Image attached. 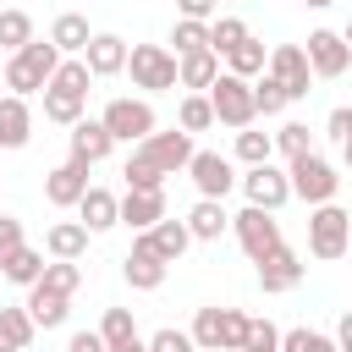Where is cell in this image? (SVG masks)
I'll use <instances>...</instances> for the list:
<instances>
[{"mask_svg": "<svg viewBox=\"0 0 352 352\" xmlns=\"http://www.w3.org/2000/svg\"><path fill=\"white\" fill-rule=\"evenodd\" d=\"M88 60H60L50 88H44V116L60 121V126H77L82 121V104H88Z\"/></svg>", "mask_w": 352, "mask_h": 352, "instance_id": "cell-1", "label": "cell"}, {"mask_svg": "<svg viewBox=\"0 0 352 352\" xmlns=\"http://www.w3.org/2000/svg\"><path fill=\"white\" fill-rule=\"evenodd\" d=\"M55 66H60V50H55V38H33V44H22L11 60H6V88L11 94H44L50 88V77H55Z\"/></svg>", "mask_w": 352, "mask_h": 352, "instance_id": "cell-2", "label": "cell"}, {"mask_svg": "<svg viewBox=\"0 0 352 352\" xmlns=\"http://www.w3.org/2000/svg\"><path fill=\"white\" fill-rule=\"evenodd\" d=\"M209 104H214V121H226V126H253V116H258V99H253V82L248 77H236V72H220L214 77V88H209Z\"/></svg>", "mask_w": 352, "mask_h": 352, "instance_id": "cell-3", "label": "cell"}, {"mask_svg": "<svg viewBox=\"0 0 352 352\" xmlns=\"http://www.w3.org/2000/svg\"><path fill=\"white\" fill-rule=\"evenodd\" d=\"M286 176H292V192H297L302 204H314V209H319V204H330V198H336V187H341L336 165H330V160H319L314 148H308V154H297Z\"/></svg>", "mask_w": 352, "mask_h": 352, "instance_id": "cell-4", "label": "cell"}, {"mask_svg": "<svg viewBox=\"0 0 352 352\" xmlns=\"http://www.w3.org/2000/svg\"><path fill=\"white\" fill-rule=\"evenodd\" d=\"M346 242H352V214L336 209V204H319L308 214V253L314 258H341Z\"/></svg>", "mask_w": 352, "mask_h": 352, "instance_id": "cell-5", "label": "cell"}, {"mask_svg": "<svg viewBox=\"0 0 352 352\" xmlns=\"http://www.w3.org/2000/svg\"><path fill=\"white\" fill-rule=\"evenodd\" d=\"M126 72H132V88H148V94L176 88V55H170L165 44H132Z\"/></svg>", "mask_w": 352, "mask_h": 352, "instance_id": "cell-6", "label": "cell"}, {"mask_svg": "<svg viewBox=\"0 0 352 352\" xmlns=\"http://www.w3.org/2000/svg\"><path fill=\"white\" fill-rule=\"evenodd\" d=\"M231 226H236V242H242V253L258 264V258H270L275 248H280V220H275V209H258V204H248L242 214H231Z\"/></svg>", "mask_w": 352, "mask_h": 352, "instance_id": "cell-7", "label": "cell"}, {"mask_svg": "<svg viewBox=\"0 0 352 352\" xmlns=\"http://www.w3.org/2000/svg\"><path fill=\"white\" fill-rule=\"evenodd\" d=\"M99 121L110 126L116 143H143V138L154 132V104H148V99H110Z\"/></svg>", "mask_w": 352, "mask_h": 352, "instance_id": "cell-8", "label": "cell"}, {"mask_svg": "<svg viewBox=\"0 0 352 352\" xmlns=\"http://www.w3.org/2000/svg\"><path fill=\"white\" fill-rule=\"evenodd\" d=\"M138 154H143L148 165H160L165 176H176V170H187V160H192L198 148H192V132H148V138L138 143Z\"/></svg>", "mask_w": 352, "mask_h": 352, "instance_id": "cell-9", "label": "cell"}, {"mask_svg": "<svg viewBox=\"0 0 352 352\" xmlns=\"http://www.w3.org/2000/svg\"><path fill=\"white\" fill-rule=\"evenodd\" d=\"M165 270H170V258L148 242V236H138L132 242V253H126V264H121V275H126V286H138V292H154V286H165Z\"/></svg>", "mask_w": 352, "mask_h": 352, "instance_id": "cell-10", "label": "cell"}, {"mask_svg": "<svg viewBox=\"0 0 352 352\" xmlns=\"http://www.w3.org/2000/svg\"><path fill=\"white\" fill-rule=\"evenodd\" d=\"M308 66H314V77H341L352 66V44L330 28H314L308 33Z\"/></svg>", "mask_w": 352, "mask_h": 352, "instance_id": "cell-11", "label": "cell"}, {"mask_svg": "<svg viewBox=\"0 0 352 352\" xmlns=\"http://www.w3.org/2000/svg\"><path fill=\"white\" fill-rule=\"evenodd\" d=\"M187 176H192L198 198H226V192L236 187V176H231V160H226V154H209V148H198V154L187 160Z\"/></svg>", "mask_w": 352, "mask_h": 352, "instance_id": "cell-12", "label": "cell"}, {"mask_svg": "<svg viewBox=\"0 0 352 352\" xmlns=\"http://www.w3.org/2000/svg\"><path fill=\"white\" fill-rule=\"evenodd\" d=\"M242 192H248V204H258V209H280V204L292 198V176H286V170H275V165L264 160V165H248Z\"/></svg>", "mask_w": 352, "mask_h": 352, "instance_id": "cell-13", "label": "cell"}, {"mask_svg": "<svg viewBox=\"0 0 352 352\" xmlns=\"http://www.w3.org/2000/svg\"><path fill=\"white\" fill-rule=\"evenodd\" d=\"M270 77H280L286 94L302 99V94H308V77H314L308 50H302V44H275V50H270Z\"/></svg>", "mask_w": 352, "mask_h": 352, "instance_id": "cell-14", "label": "cell"}, {"mask_svg": "<svg viewBox=\"0 0 352 352\" xmlns=\"http://www.w3.org/2000/svg\"><path fill=\"white\" fill-rule=\"evenodd\" d=\"M82 192H88V165H82V160H66V165H55V170L44 176V198H50L55 209L82 204Z\"/></svg>", "mask_w": 352, "mask_h": 352, "instance_id": "cell-15", "label": "cell"}, {"mask_svg": "<svg viewBox=\"0 0 352 352\" xmlns=\"http://www.w3.org/2000/svg\"><path fill=\"white\" fill-rule=\"evenodd\" d=\"M121 220H126L132 231L160 226V220H165V187H126V198H121Z\"/></svg>", "mask_w": 352, "mask_h": 352, "instance_id": "cell-16", "label": "cell"}, {"mask_svg": "<svg viewBox=\"0 0 352 352\" xmlns=\"http://www.w3.org/2000/svg\"><path fill=\"white\" fill-rule=\"evenodd\" d=\"M126 38H116V33H94L88 38V50H82V60H88V72L94 77H116V72H126Z\"/></svg>", "mask_w": 352, "mask_h": 352, "instance_id": "cell-17", "label": "cell"}, {"mask_svg": "<svg viewBox=\"0 0 352 352\" xmlns=\"http://www.w3.org/2000/svg\"><path fill=\"white\" fill-rule=\"evenodd\" d=\"M297 280H302V258H297L286 242H280L270 258H258V286H264V292H292Z\"/></svg>", "mask_w": 352, "mask_h": 352, "instance_id": "cell-18", "label": "cell"}, {"mask_svg": "<svg viewBox=\"0 0 352 352\" xmlns=\"http://www.w3.org/2000/svg\"><path fill=\"white\" fill-rule=\"evenodd\" d=\"M33 138V110L22 94H6L0 99V148H22Z\"/></svg>", "mask_w": 352, "mask_h": 352, "instance_id": "cell-19", "label": "cell"}, {"mask_svg": "<svg viewBox=\"0 0 352 352\" xmlns=\"http://www.w3.org/2000/svg\"><path fill=\"white\" fill-rule=\"evenodd\" d=\"M110 148H116V138H110V126H104V121H77V126H72V160L99 165Z\"/></svg>", "mask_w": 352, "mask_h": 352, "instance_id": "cell-20", "label": "cell"}, {"mask_svg": "<svg viewBox=\"0 0 352 352\" xmlns=\"http://www.w3.org/2000/svg\"><path fill=\"white\" fill-rule=\"evenodd\" d=\"M214 77H220V55H214V50L176 55V82H182V88H214Z\"/></svg>", "mask_w": 352, "mask_h": 352, "instance_id": "cell-21", "label": "cell"}, {"mask_svg": "<svg viewBox=\"0 0 352 352\" xmlns=\"http://www.w3.org/2000/svg\"><path fill=\"white\" fill-rule=\"evenodd\" d=\"M77 209H82V226H88V231H110V226H121V198L104 192V187H88Z\"/></svg>", "mask_w": 352, "mask_h": 352, "instance_id": "cell-22", "label": "cell"}, {"mask_svg": "<svg viewBox=\"0 0 352 352\" xmlns=\"http://www.w3.org/2000/svg\"><path fill=\"white\" fill-rule=\"evenodd\" d=\"M226 226H231V214L220 209V198H198V204H192V214H187V231H192V242H214Z\"/></svg>", "mask_w": 352, "mask_h": 352, "instance_id": "cell-23", "label": "cell"}, {"mask_svg": "<svg viewBox=\"0 0 352 352\" xmlns=\"http://www.w3.org/2000/svg\"><path fill=\"white\" fill-rule=\"evenodd\" d=\"M66 292H50V286H28V314H33V324H44V330H55V324H66Z\"/></svg>", "mask_w": 352, "mask_h": 352, "instance_id": "cell-24", "label": "cell"}, {"mask_svg": "<svg viewBox=\"0 0 352 352\" xmlns=\"http://www.w3.org/2000/svg\"><path fill=\"white\" fill-rule=\"evenodd\" d=\"M50 38H55V50H60V55H82L94 33H88V16L60 11V16H55V28H50Z\"/></svg>", "mask_w": 352, "mask_h": 352, "instance_id": "cell-25", "label": "cell"}, {"mask_svg": "<svg viewBox=\"0 0 352 352\" xmlns=\"http://www.w3.org/2000/svg\"><path fill=\"white\" fill-rule=\"evenodd\" d=\"M33 314H28V302L22 308H0V352H22L28 341H33Z\"/></svg>", "mask_w": 352, "mask_h": 352, "instance_id": "cell-26", "label": "cell"}, {"mask_svg": "<svg viewBox=\"0 0 352 352\" xmlns=\"http://www.w3.org/2000/svg\"><path fill=\"white\" fill-rule=\"evenodd\" d=\"M44 248H50L55 258H82V248H88V226H82V220H60V226H50Z\"/></svg>", "mask_w": 352, "mask_h": 352, "instance_id": "cell-27", "label": "cell"}, {"mask_svg": "<svg viewBox=\"0 0 352 352\" xmlns=\"http://www.w3.org/2000/svg\"><path fill=\"white\" fill-rule=\"evenodd\" d=\"M143 236H148V242H154V248H160V253H165L170 264H176V258L187 253V242H192V231H187V220H170V214H165L160 226H148Z\"/></svg>", "mask_w": 352, "mask_h": 352, "instance_id": "cell-28", "label": "cell"}, {"mask_svg": "<svg viewBox=\"0 0 352 352\" xmlns=\"http://www.w3.org/2000/svg\"><path fill=\"white\" fill-rule=\"evenodd\" d=\"M0 275H6V280H16V286H38V280H44V253L16 248V253L0 264Z\"/></svg>", "mask_w": 352, "mask_h": 352, "instance_id": "cell-29", "label": "cell"}, {"mask_svg": "<svg viewBox=\"0 0 352 352\" xmlns=\"http://www.w3.org/2000/svg\"><path fill=\"white\" fill-rule=\"evenodd\" d=\"M264 60H270V55H264V44L248 33V38H242V44L226 55V72H236V77H248V82H253V77L264 72Z\"/></svg>", "mask_w": 352, "mask_h": 352, "instance_id": "cell-30", "label": "cell"}, {"mask_svg": "<svg viewBox=\"0 0 352 352\" xmlns=\"http://www.w3.org/2000/svg\"><path fill=\"white\" fill-rule=\"evenodd\" d=\"M192 341L226 352V308H198V319H192Z\"/></svg>", "mask_w": 352, "mask_h": 352, "instance_id": "cell-31", "label": "cell"}, {"mask_svg": "<svg viewBox=\"0 0 352 352\" xmlns=\"http://www.w3.org/2000/svg\"><path fill=\"white\" fill-rule=\"evenodd\" d=\"M22 44H33V16L11 6V11H0V50H11V55H16Z\"/></svg>", "mask_w": 352, "mask_h": 352, "instance_id": "cell-32", "label": "cell"}, {"mask_svg": "<svg viewBox=\"0 0 352 352\" xmlns=\"http://www.w3.org/2000/svg\"><path fill=\"white\" fill-rule=\"evenodd\" d=\"M242 38H248V22H242V16H220V22H209V50H214V55H231Z\"/></svg>", "mask_w": 352, "mask_h": 352, "instance_id": "cell-33", "label": "cell"}, {"mask_svg": "<svg viewBox=\"0 0 352 352\" xmlns=\"http://www.w3.org/2000/svg\"><path fill=\"white\" fill-rule=\"evenodd\" d=\"M270 148H275V138H270V132H253V126H242V132H236V160H242V165H264V160H270Z\"/></svg>", "mask_w": 352, "mask_h": 352, "instance_id": "cell-34", "label": "cell"}, {"mask_svg": "<svg viewBox=\"0 0 352 352\" xmlns=\"http://www.w3.org/2000/svg\"><path fill=\"white\" fill-rule=\"evenodd\" d=\"M38 286H50V292H77L82 286V270H77V258H55V264H44V280Z\"/></svg>", "mask_w": 352, "mask_h": 352, "instance_id": "cell-35", "label": "cell"}, {"mask_svg": "<svg viewBox=\"0 0 352 352\" xmlns=\"http://www.w3.org/2000/svg\"><path fill=\"white\" fill-rule=\"evenodd\" d=\"M170 44H176V55L209 50V22H192V16H182V22H176V33H170Z\"/></svg>", "mask_w": 352, "mask_h": 352, "instance_id": "cell-36", "label": "cell"}, {"mask_svg": "<svg viewBox=\"0 0 352 352\" xmlns=\"http://www.w3.org/2000/svg\"><path fill=\"white\" fill-rule=\"evenodd\" d=\"M204 126H214V104H209V94H187L182 99V132H204Z\"/></svg>", "mask_w": 352, "mask_h": 352, "instance_id": "cell-37", "label": "cell"}, {"mask_svg": "<svg viewBox=\"0 0 352 352\" xmlns=\"http://www.w3.org/2000/svg\"><path fill=\"white\" fill-rule=\"evenodd\" d=\"M253 99H258V116H275V110H286V104H292V94H286V82H280V77L253 82Z\"/></svg>", "mask_w": 352, "mask_h": 352, "instance_id": "cell-38", "label": "cell"}, {"mask_svg": "<svg viewBox=\"0 0 352 352\" xmlns=\"http://www.w3.org/2000/svg\"><path fill=\"white\" fill-rule=\"evenodd\" d=\"M280 352H341L330 336H319V330H286L280 336Z\"/></svg>", "mask_w": 352, "mask_h": 352, "instance_id": "cell-39", "label": "cell"}, {"mask_svg": "<svg viewBox=\"0 0 352 352\" xmlns=\"http://www.w3.org/2000/svg\"><path fill=\"white\" fill-rule=\"evenodd\" d=\"M121 176H126V187H165V170H160V165H148L138 148H132V160H126V170H121Z\"/></svg>", "mask_w": 352, "mask_h": 352, "instance_id": "cell-40", "label": "cell"}, {"mask_svg": "<svg viewBox=\"0 0 352 352\" xmlns=\"http://www.w3.org/2000/svg\"><path fill=\"white\" fill-rule=\"evenodd\" d=\"M242 352H280V330H275L270 319H253V324H248V341H242Z\"/></svg>", "mask_w": 352, "mask_h": 352, "instance_id": "cell-41", "label": "cell"}, {"mask_svg": "<svg viewBox=\"0 0 352 352\" xmlns=\"http://www.w3.org/2000/svg\"><path fill=\"white\" fill-rule=\"evenodd\" d=\"M275 148H280L286 160H297V154H308V126H302V121H286V126L275 132Z\"/></svg>", "mask_w": 352, "mask_h": 352, "instance_id": "cell-42", "label": "cell"}, {"mask_svg": "<svg viewBox=\"0 0 352 352\" xmlns=\"http://www.w3.org/2000/svg\"><path fill=\"white\" fill-rule=\"evenodd\" d=\"M148 352H198V341H192V330H154Z\"/></svg>", "mask_w": 352, "mask_h": 352, "instance_id": "cell-43", "label": "cell"}, {"mask_svg": "<svg viewBox=\"0 0 352 352\" xmlns=\"http://www.w3.org/2000/svg\"><path fill=\"white\" fill-rule=\"evenodd\" d=\"M99 336H104V341L138 336V324H132V308H104V324H99Z\"/></svg>", "mask_w": 352, "mask_h": 352, "instance_id": "cell-44", "label": "cell"}, {"mask_svg": "<svg viewBox=\"0 0 352 352\" xmlns=\"http://www.w3.org/2000/svg\"><path fill=\"white\" fill-rule=\"evenodd\" d=\"M248 314L242 308H226V352H242V341H248Z\"/></svg>", "mask_w": 352, "mask_h": 352, "instance_id": "cell-45", "label": "cell"}, {"mask_svg": "<svg viewBox=\"0 0 352 352\" xmlns=\"http://www.w3.org/2000/svg\"><path fill=\"white\" fill-rule=\"evenodd\" d=\"M16 248H28L22 242V220H11V214H0V264L16 253Z\"/></svg>", "mask_w": 352, "mask_h": 352, "instance_id": "cell-46", "label": "cell"}, {"mask_svg": "<svg viewBox=\"0 0 352 352\" xmlns=\"http://www.w3.org/2000/svg\"><path fill=\"white\" fill-rule=\"evenodd\" d=\"M324 126H330V138H336V143H352V110H346V104H336Z\"/></svg>", "mask_w": 352, "mask_h": 352, "instance_id": "cell-47", "label": "cell"}, {"mask_svg": "<svg viewBox=\"0 0 352 352\" xmlns=\"http://www.w3.org/2000/svg\"><path fill=\"white\" fill-rule=\"evenodd\" d=\"M66 352H110V341H104L99 330H77V336L66 341Z\"/></svg>", "mask_w": 352, "mask_h": 352, "instance_id": "cell-48", "label": "cell"}, {"mask_svg": "<svg viewBox=\"0 0 352 352\" xmlns=\"http://www.w3.org/2000/svg\"><path fill=\"white\" fill-rule=\"evenodd\" d=\"M182 6V16H192V22H209L214 16V0H176Z\"/></svg>", "mask_w": 352, "mask_h": 352, "instance_id": "cell-49", "label": "cell"}, {"mask_svg": "<svg viewBox=\"0 0 352 352\" xmlns=\"http://www.w3.org/2000/svg\"><path fill=\"white\" fill-rule=\"evenodd\" d=\"M110 352H148V341L143 336H121V341H110Z\"/></svg>", "mask_w": 352, "mask_h": 352, "instance_id": "cell-50", "label": "cell"}, {"mask_svg": "<svg viewBox=\"0 0 352 352\" xmlns=\"http://www.w3.org/2000/svg\"><path fill=\"white\" fill-rule=\"evenodd\" d=\"M336 346L352 352V314H341V324H336Z\"/></svg>", "mask_w": 352, "mask_h": 352, "instance_id": "cell-51", "label": "cell"}, {"mask_svg": "<svg viewBox=\"0 0 352 352\" xmlns=\"http://www.w3.org/2000/svg\"><path fill=\"white\" fill-rule=\"evenodd\" d=\"M341 38H346V44H352V22H346V33H341Z\"/></svg>", "mask_w": 352, "mask_h": 352, "instance_id": "cell-52", "label": "cell"}, {"mask_svg": "<svg viewBox=\"0 0 352 352\" xmlns=\"http://www.w3.org/2000/svg\"><path fill=\"white\" fill-rule=\"evenodd\" d=\"M341 148H346V165H352V143H341Z\"/></svg>", "mask_w": 352, "mask_h": 352, "instance_id": "cell-53", "label": "cell"}, {"mask_svg": "<svg viewBox=\"0 0 352 352\" xmlns=\"http://www.w3.org/2000/svg\"><path fill=\"white\" fill-rule=\"evenodd\" d=\"M308 6H330V0H308Z\"/></svg>", "mask_w": 352, "mask_h": 352, "instance_id": "cell-54", "label": "cell"}, {"mask_svg": "<svg viewBox=\"0 0 352 352\" xmlns=\"http://www.w3.org/2000/svg\"><path fill=\"white\" fill-rule=\"evenodd\" d=\"M0 88H6V72H0ZM0 99H6V94H0Z\"/></svg>", "mask_w": 352, "mask_h": 352, "instance_id": "cell-55", "label": "cell"}, {"mask_svg": "<svg viewBox=\"0 0 352 352\" xmlns=\"http://www.w3.org/2000/svg\"><path fill=\"white\" fill-rule=\"evenodd\" d=\"M198 352H214V346H198Z\"/></svg>", "mask_w": 352, "mask_h": 352, "instance_id": "cell-56", "label": "cell"}]
</instances>
